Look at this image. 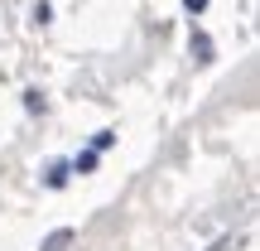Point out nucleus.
Wrapping results in <instances>:
<instances>
[{
	"instance_id": "nucleus-1",
	"label": "nucleus",
	"mask_w": 260,
	"mask_h": 251,
	"mask_svg": "<svg viewBox=\"0 0 260 251\" xmlns=\"http://www.w3.org/2000/svg\"><path fill=\"white\" fill-rule=\"evenodd\" d=\"M68 242H73V227H58V232H48V237H44V246H39V251H63Z\"/></svg>"
},
{
	"instance_id": "nucleus-6",
	"label": "nucleus",
	"mask_w": 260,
	"mask_h": 251,
	"mask_svg": "<svg viewBox=\"0 0 260 251\" xmlns=\"http://www.w3.org/2000/svg\"><path fill=\"white\" fill-rule=\"evenodd\" d=\"M48 19H53V5H48V0H39V5H34V24H39V29H44V24H48Z\"/></svg>"
},
{
	"instance_id": "nucleus-3",
	"label": "nucleus",
	"mask_w": 260,
	"mask_h": 251,
	"mask_svg": "<svg viewBox=\"0 0 260 251\" xmlns=\"http://www.w3.org/2000/svg\"><path fill=\"white\" fill-rule=\"evenodd\" d=\"M68 174H73V164H53L44 179H48V188H63V184H68Z\"/></svg>"
},
{
	"instance_id": "nucleus-7",
	"label": "nucleus",
	"mask_w": 260,
	"mask_h": 251,
	"mask_svg": "<svg viewBox=\"0 0 260 251\" xmlns=\"http://www.w3.org/2000/svg\"><path fill=\"white\" fill-rule=\"evenodd\" d=\"M183 10H188V15H203V10H207V0H183Z\"/></svg>"
},
{
	"instance_id": "nucleus-5",
	"label": "nucleus",
	"mask_w": 260,
	"mask_h": 251,
	"mask_svg": "<svg viewBox=\"0 0 260 251\" xmlns=\"http://www.w3.org/2000/svg\"><path fill=\"white\" fill-rule=\"evenodd\" d=\"M116 145V130H96V140H92V150L102 155V150H111Z\"/></svg>"
},
{
	"instance_id": "nucleus-2",
	"label": "nucleus",
	"mask_w": 260,
	"mask_h": 251,
	"mask_svg": "<svg viewBox=\"0 0 260 251\" xmlns=\"http://www.w3.org/2000/svg\"><path fill=\"white\" fill-rule=\"evenodd\" d=\"M96 159H102L96 150H82V155L73 159V169H77V174H92V169H96Z\"/></svg>"
},
{
	"instance_id": "nucleus-4",
	"label": "nucleus",
	"mask_w": 260,
	"mask_h": 251,
	"mask_svg": "<svg viewBox=\"0 0 260 251\" xmlns=\"http://www.w3.org/2000/svg\"><path fill=\"white\" fill-rule=\"evenodd\" d=\"M24 111H29V116L44 111V92H34V87H29V92H24Z\"/></svg>"
}]
</instances>
